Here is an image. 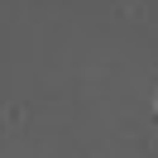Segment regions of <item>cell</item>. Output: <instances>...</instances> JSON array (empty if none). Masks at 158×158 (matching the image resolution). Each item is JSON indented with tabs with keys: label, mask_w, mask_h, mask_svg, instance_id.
Returning <instances> with one entry per match:
<instances>
[{
	"label": "cell",
	"mask_w": 158,
	"mask_h": 158,
	"mask_svg": "<svg viewBox=\"0 0 158 158\" xmlns=\"http://www.w3.org/2000/svg\"><path fill=\"white\" fill-rule=\"evenodd\" d=\"M153 110H158V91H153Z\"/></svg>",
	"instance_id": "6da1fadb"
}]
</instances>
